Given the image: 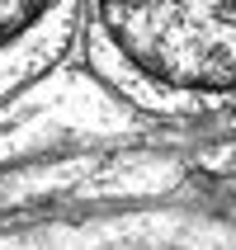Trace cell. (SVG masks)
Segmentation results:
<instances>
[{"label":"cell","mask_w":236,"mask_h":250,"mask_svg":"<svg viewBox=\"0 0 236 250\" xmlns=\"http://www.w3.org/2000/svg\"><path fill=\"white\" fill-rule=\"evenodd\" d=\"M90 62L161 113L236 104V0H90Z\"/></svg>","instance_id":"obj_1"},{"label":"cell","mask_w":236,"mask_h":250,"mask_svg":"<svg viewBox=\"0 0 236 250\" xmlns=\"http://www.w3.org/2000/svg\"><path fill=\"white\" fill-rule=\"evenodd\" d=\"M76 33V0H0V99L57 66Z\"/></svg>","instance_id":"obj_2"}]
</instances>
